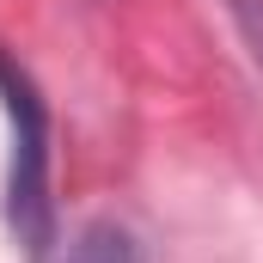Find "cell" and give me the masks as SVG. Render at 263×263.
I'll return each mask as SVG.
<instances>
[{
    "instance_id": "2",
    "label": "cell",
    "mask_w": 263,
    "mask_h": 263,
    "mask_svg": "<svg viewBox=\"0 0 263 263\" xmlns=\"http://www.w3.org/2000/svg\"><path fill=\"white\" fill-rule=\"evenodd\" d=\"M62 263H147V251L123 220H92V227H80Z\"/></svg>"
},
{
    "instance_id": "1",
    "label": "cell",
    "mask_w": 263,
    "mask_h": 263,
    "mask_svg": "<svg viewBox=\"0 0 263 263\" xmlns=\"http://www.w3.org/2000/svg\"><path fill=\"white\" fill-rule=\"evenodd\" d=\"M0 110H6V227L12 239L43 257L55 245V196H49V104L37 80L0 49Z\"/></svg>"
},
{
    "instance_id": "3",
    "label": "cell",
    "mask_w": 263,
    "mask_h": 263,
    "mask_svg": "<svg viewBox=\"0 0 263 263\" xmlns=\"http://www.w3.org/2000/svg\"><path fill=\"white\" fill-rule=\"evenodd\" d=\"M227 6H233V25H239V37H245V49L263 73V0H227Z\"/></svg>"
}]
</instances>
